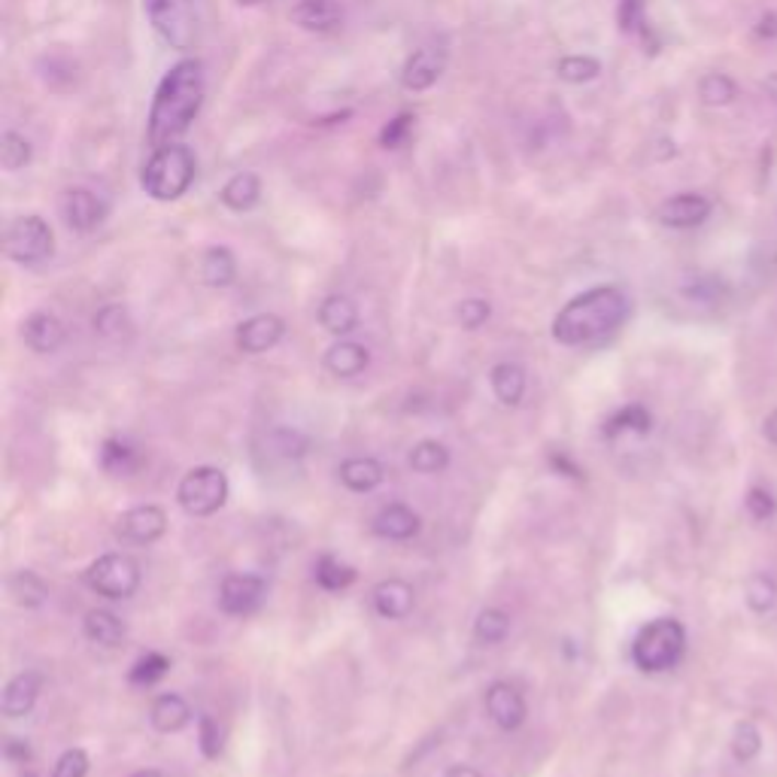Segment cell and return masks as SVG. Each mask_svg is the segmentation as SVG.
<instances>
[{"mask_svg":"<svg viewBox=\"0 0 777 777\" xmlns=\"http://www.w3.org/2000/svg\"><path fill=\"white\" fill-rule=\"evenodd\" d=\"M204 92H207L204 65L198 58L176 61L159 82L152 106H149V144L156 149L176 144L192 128V122L198 119Z\"/></svg>","mask_w":777,"mask_h":777,"instance_id":"obj_1","label":"cell"},{"mask_svg":"<svg viewBox=\"0 0 777 777\" xmlns=\"http://www.w3.org/2000/svg\"><path fill=\"white\" fill-rule=\"evenodd\" d=\"M629 317V298L617 286H595L556 313L553 338L562 346H590L610 338Z\"/></svg>","mask_w":777,"mask_h":777,"instance_id":"obj_2","label":"cell"},{"mask_svg":"<svg viewBox=\"0 0 777 777\" xmlns=\"http://www.w3.org/2000/svg\"><path fill=\"white\" fill-rule=\"evenodd\" d=\"M198 161L185 144L159 146L140 173V188L152 201H176L195 183Z\"/></svg>","mask_w":777,"mask_h":777,"instance_id":"obj_3","label":"cell"},{"mask_svg":"<svg viewBox=\"0 0 777 777\" xmlns=\"http://www.w3.org/2000/svg\"><path fill=\"white\" fill-rule=\"evenodd\" d=\"M686 650V629L672 617L647 622L632 641V662L647 674H659L674 669Z\"/></svg>","mask_w":777,"mask_h":777,"instance_id":"obj_4","label":"cell"},{"mask_svg":"<svg viewBox=\"0 0 777 777\" xmlns=\"http://www.w3.org/2000/svg\"><path fill=\"white\" fill-rule=\"evenodd\" d=\"M146 19L171 49H192L198 41V15L195 0H144Z\"/></svg>","mask_w":777,"mask_h":777,"instance_id":"obj_5","label":"cell"},{"mask_svg":"<svg viewBox=\"0 0 777 777\" xmlns=\"http://www.w3.org/2000/svg\"><path fill=\"white\" fill-rule=\"evenodd\" d=\"M3 250L15 264H41L55 252V235L49 222L31 213V216H19L10 222L7 235H3Z\"/></svg>","mask_w":777,"mask_h":777,"instance_id":"obj_6","label":"cell"},{"mask_svg":"<svg viewBox=\"0 0 777 777\" xmlns=\"http://www.w3.org/2000/svg\"><path fill=\"white\" fill-rule=\"evenodd\" d=\"M176 501L188 516H210L228 501V477L219 468L201 465L180 480Z\"/></svg>","mask_w":777,"mask_h":777,"instance_id":"obj_7","label":"cell"},{"mask_svg":"<svg viewBox=\"0 0 777 777\" xmlns=\"http://www.w3.org/2000/svg\"><path fill=\"white\" fill-rule=\"evenodd\" d=\"M85 583L92 586L94 593L113 598V602L132 598L137 593V586H140V565L134 562L132 556L106 553L89 565Z\"/></svg>","mask_w":777,"mask_h":777,"instance_id":"obj_8","label":"cell"},{"mask_svg":"<svg viewBox=\"0 0 777 777\" xmlns=\"http://www.w3.org/2000/svg\"><path fill=\"white\" fill-rule=\"evenodd\" d=\"M58 210L70 231L77 235H92L98 225L110 216V204L104 195H98L89 185H70L58 198Z\"/></svg>","mask_w":777,"mask_h":777,"instance_id":"obj_9","label":"cell"},{"mask_svg":"<svg viewBox=\"0 0 777 777\" xmlns=\"http://www.w3.org/2000/svg\"><path fill=\"white\" fill-rule=\"evenodd\" d=\"M447 61H449L447 41L422 43L420 49H413V55L404 61L401 85H404L408 92H429V89L444 77Z\"/></svg>","mask_w":777,"mask_h":777,"instance_id":"obj_10","label":"cell"},{"mask_svg":"<svg viewBox=\"0 0 777 777\" xmlns=\"http://www.w3.org/2000/svg\"><path fill=\"white\" fill-rule=\"evenodd\" d=\"M168 528V516L156 504H140L132 507L119 516L116 523V538L122 544H132V547H146V544H156Z\"/></svg>","mask_w":777,"mask_h":777,"instance_id":"obj_11","label":"cell"},{"mask_svg":"<svg viewBox=\"0 0 777 777\" xmlns=\"http://www.w3.org/2000/svg\"><path fill=\"white\" fill-rule=\"evenodd\" d=\"M267 583L255 574H228L219 586V607L231 617H247L264 602Z\"/></svg>","mask_w":777,"mask_h":777,"instance_id":"obj_12","label":"cell"},{"mask_svg":"<svg viewBox=\"0 0 777 777\" xmlns=\"http://www.w3.org/2000/svg\"><path fill=\"white\" fill-rule=\"evenodd\" d=\"M713 204L705 195H696V192H681V195H672L669 201H662L656 210V219L665 228H677V231H686V228H696L701 225L708 216H711Z\"/></svg>","mask_w":777,"mask_h":777,"instance_id":"obj_13","label":"cell"},{"mask_svg":"<svg viewBox=\"0 0 777 777\" xmlns=\"http://www.w3.org/2000/svg\"><path fill=\"white\" fill-rule=\"evenodd\" d=\"M286 334V322L274 313H259L238 325V350L247 356H262L274 350Z\"/></svg>","mask_w":777,"mask_h":777,"instance_id":"obj_14","label":"cell"},{"mask_svg":"<svg viewBox=\"0 0 777 777\" xmlns=\"http://www.w3.org/2000/svg\"><path fill=\"white\" fill-rule=\"evenodd\" d=\"M487 711L492 717V723L504 729V732H514L519 725L526 723V698L516 686L495 681L487 689Z\"/></svg>","mask_w":777,"mask_h":777,"instance_id":"obj_15","label":"cell"},{"mask_svg":"<svg viewBox=\"0 0 777 777\" xmlns=\"http://www.w3.org/2000/svg\"><path fill=\"white\" fill-rule=\"evenodd\" d=\"M343 10L338 0H298L292 7V22L310 34H329L341 25Z\"/></svg>","mask_w":777,"mask_h":777,"instance_id":"obj_16","label":"cell"},{"mask_svg":"<svg viewBox=\"0 0 777 777\" xmlns=\"http://www.w3.org/2000/svg\"><path fill=\"white\" fill-rule=\"evenodd\" d=\"M41 689H43V677L37 672L15 674L13 681L7 684V689H3V701H0V708H3L7 717H25V713L37 705Z\"/></svg>","mask_w":777,"mask_h":777,"instance_id":"obj_17","label":"cell"},{"mask_svg":"<svg viewBox=\"0 0 777 777\" xmlns=\"http://www.w3.org/2000/svg\"><path fill=\"white\" fill-rule=\"evenodd\" d=\"M22 338L34 353H55L65 343V325L53 313H31L22 325Z\"/></svg>","mask_w":777,"mask_h":777,"instance_id":"obj_18","label":"cell"},{"mask_svg":"<svg viewBox=\"0 0 777 777\" xmlns=\"http://www.w3.org/2000/svg\"><path fill=\"white\" fill-rule=\"evenodd\" d=\"M374 607L382 619H404L413 610V586L404 580H382L374 590Z\"/></svg>","mask_w":777,"mask_h":777,"instance_id":"obj_19","label":"cell"},{"mask_svg":"<svg viewBox=\"0 0 777 777\" xmlns=\"http://www.w3.org/2000/svg\"><path fill=\"white\" fill-rule=\"evenodd\" d=\"M374 532L386 540H410L420 532V516L408 504H389L374 519Z\"/></svg>","mask_w":777,"mask_h":777,"instance_id":"obj_20","label":"cell"},{"mask_svg":"<svg viewBox=\"0 0 777 777\" xmlns=\"http://www.w3.org/2000/svg\"><path fill=\"white\" fill-rule=\"evenodd\" d=\"M219 201H222L225 207H228L231 213L252 210V207L262 201V183H259V176L247 171L235 173V176L222 185Z\"/></svg>","mask_w":777,"mask_h":777,"instance_id":"obj_21","label":"cell"},{"mask_svg":"<svg viewBox=\"0 0 777 777\" xmlns=\"http://www.w3.org/2000/svg\"><path fill=\"white\" fill-rule=\"evenodd\" d=\"M149 720H152V725H156L159 732L171 735V732H180L183 725H188V720H192V708H188V701H185L183 696H176V693H164V696H159L156 701H152Z\"/></svg>","mask_w":777,"mask_h":777,"instance_id":"obj_22","label":"cell"},{"mask_svg":"<svg viewBox=\"0 0 777 777\" xmlns=\"http://www.w3.org/2000/svg\"><path fill=\"white\" fill-rule=\"evenodd\" d=\"M319 322H322V329L329 331V334L343 338V334L356 331L358 325L356 304L350 301L346 295H329L325 301L319 304Z\"/></svg>","mask_w":777,"mask_h":777,"instance_id":"obj_23","label":"cell"},{"mask_svg":"<svg viewBox=\"0 0 777 777\" xmlns=\"http://www.w3.org/2000/svg\"><path fill=\"white\" fill-rule=\"evenodd\" d=\"M370 353L362 346V343L353 341H341L331 346L325 353V368L334 374V377H358L362 370L368 368Z\"/></svg>","mask_w":777,"mask_h":777,"instance_id":"obj_24","label":"cell"},{"mask_svg":"<svg viewBox=\"0 0 777 777\" xmlns=\"http://www.w3.org/2000/svg\"><path fill=\"white\" fill-rule=\"evenodd\" d=\"M201 277L210 289H225L231 286L238 277V262H235V252L228 247H210L201 259Z\"/></svg>","mask_w":777,"mask_h":777,"instance_id":"obj_25","label":"cell"},{"mask_svg":"<svg viewBox=\"0 0 777 777\" xmlns=\"http://www.w3.org/2000/svg\"><path fill=\"white\" fill-rule=\"evenodd\" d=\"M489 382H492V392H495L501 404L514 408L526 396V370L519 368L516 362H499L489 374Z\"/></svg>","mask_w":777,"mask_h":777,"instance_id":"obj_26","label":"cell"},{"mask_svg":"<svg viewBox=\"0 0 777 777\" xmlns=\"http://www.w3.org/2000/svg\"><path fill=\"white\" fill-rule=\"evenodd\" d=\"M82 629H85L89 641L101 647H119L125 641V635H128L125 622L116 614H110V610H89Z\"/></svg>","mask_w":777,"mask_h":777,"instance_id":"obj_27","label":"cell"},{"mask_svg":"<svg viewBox=\"0 0 777 777\" xmlns=\"http://www.w3.org/2000/svg\"><path fill=\"white\" fill-rule=\"evenodd\" d=\"M338 475H341L343 487L346 489H353V492H370V489L380 487L386 471H382V465L377 459H346Z\"/></svg>","mask_w":777,"mask_h":777,"instance_id":"obj_28","label":"cell"},{"mask_svg":"<svg viewBox=\"0 0 777 777\" xmlns=\"http://www.w3.org/2000/svg\"><path fill=\"white\" fill-rule=\"evenodd\" d=\"M101 465H104V471H110V475L132 477L134 471L140 468V453H137L128 441L110 437V441H104V447H101Z\"/></svg>","mask_w":777,"mask_h":777,"instance_id":"obj_29","label":"cell"},{"mask_svg":"<svg viewBox=\"0 0 777 777\" xmlns=\"http://www.w3.org/2000/svg\"><path fill=\"white\" fill-rule=\"evenodd\" d=\"M650 429H653V416H650L641 404H629V408L617 410V413L605 422V437L647 435Z\"/></svg>","mask_w":777,"mask_h":777,"instance_id":"obj_30","label":"cell"},{"mask_svg":"<svg viewBox=\"0 0 777 777\" xmlns=\"http://www.w3.org/2000/svg\"><path fill=\"white\" fill-rule=\"evenodd\" d=\"M317 583L329 593H341V590L356 583V568L334 559V556H322L317 562Z\"/></svg>","mask_w":777,"mask_h":777,"instance_id":"obj_31","label":"cell"},{"mask_svg":"<svg viewBox=\"0 0 777 777\" xmlns=\"http://www.w3.org/2000/svg\"><path fill=\"white\" fill-rule=\"evenodd\" d=\"M449 465V449L437 441H420L410 449V468L420 475H441Z\"/></svg>","mask_w":777,"mask_h":777,"instance_id":"obj_32","label":"cell"},{"mask_svg":"<svg viewBox=\"0 0 777 777\" xmlns=\"http://www.w3.org/2000/svg\"><path fill=\"white\" fill-rule=\"evenodd\" d=\"M31 156H34V149H31V140H27L25 134H0V164H3V171H22V168L31 164Z\"/></svg>","mask_w":777,"mask_h":777,"instance_id":"obj_33","label":"cell"},{"mask_svg":"<svg viewBox=\"0 0 777 777\" xmlns=\"http://www.w3.org/2000/svg\"><path fill=\"white\" fill-rule=\"evenodd\" d=\"M698 98L705 106H725L738 98V85L725 73H708L705 80L698 82Z\"/></svg>","mask_w":777,"mask_h":777,"instance_id":"obj_34","label":"cell"},{"mask_svg":"<svg viewBox=\"0 0 777 777\" xmlns=\"http://www.w3.org/2000/svg\"><path fill=\"white\" fill-rule=\"evenodd\" d=\"M511 632V617L499 607H487L475 622V635L480 644H499Z\"/></svg>","mask_w":777,"mask_h":777,"instance_id":"obj_35","label":"cell"},{"mask_svg":"<svg viewBox=\"0 0 777 777\" xmlns=\"http://www.w3.org/2000/svg\"><path fill=\"white\" fill-rule=\"evenodd\" d=\"M10 593L15 595V602L25 607H41L46 602V583H43L34 571H19L10 578Z\"/></svg>","mask_w":777,"mask_h":777,"instance_id":"obj_36","label":"cell"},{"mask_svg":"<svg viewBox=\"0 0 777 777\" xmlns=\"http://www.w3.org/2000/svg\"><path fill=\"white\" fill-rule=\"evenodd\" d=\"M559 80L571 82V85H583V82H593L602 73V65L595 61L593 55H568L559 61Z\"/></svg>","mask_w":777,"mask_h":777,"instance_id":"obj_37","label":"cell"},{"mask_svg":"<svg viewBox=\"0 0 777 777\" xmlns=\"http://www.w3.org/2000/svg\"><path fill=\"white\" fill-rule=\"evenodd\" d=\"M94 331L104 334V338H122L132 331V319H128V310L122 304H106L104 310L94 313Z\"/></svg>","mask_w":777,"mask_h":777,"instance_id":"obj_38","label":"cell"},{"mask_svg":"<svg viewBox=\"0 0 777 777\" xmlns=\"http://www.w3.org/2000/svg\"><path fill=\"white\" fill-rule=\"evenodd\" d=\"M759 751H763V735H759L756 723H751V720L738 723L735 732H732V753H735L738 763H751L759 756Z\"/></svg>","mask_w":777,"mask_h":777,"instance_id":"obj_39","label":"cell"},{"mask_svg":"<svg viewBox=\"0 0 777 777\" xmlns=\"http://www.w3.org/2000/svg\"><path fill=\"white\" fill-rule=\"evenodd\" d=\"M168 669H171V659L164 656V653H146V656L134 662L132 684L152 686L156 681H161V677L168 674Z\"/></svg>","mask_w":777,"mask_h":777,"instance_id":"obj_40","label":"cell"},{"mask_svg":"<svg viewBox=\"0 0 777 777\" xmlns=\"http://www.w3.org/2000/svg\"><path fill=\"white\" fill-rule=\"evenodd\" d=\"M777 602V586L775 580L768 578V574H753L751 580H747V605L756 610V614H765V610H772Z\"/></svg>","mask_w":777,"mask_h":777,"instance_id":"obj_41","label":"cell"},{"mask_svg":"<svg viewBox=\"0 0 777 777\" xmlns=\"http://www.w3.org/2000/svg\"><path fill=\"white\" fill-rule=\"evenodd\" d=\"M617 22L626 34H647V15H644V0H619Z\"/></svg>","mask_w":777,"mask_h":777,"instance_id":"obj_42","label":"cell"},{"mask_svg":"<svg viewBox=\"0 0 777 777\" xmlns=\"http://www.w3.org/2000/svg\"><path fill=\"white\" fill-rule=\"evenodd\" d=\"M489 313H492V307H489V301H483V298H468V301H461L459 310H456L461 329H468V331L487 325Z\"/></svg>","mask_w":777,"mask_h":777,"instance_id":"obj_43","label":"cell"},{"mask_svg":"<svg viewBox=\"0 0 777 777\" xmlns=\"http://www.w3.org/2000/svg\"><path fill=\"white\" fill-rule=\"evenodd\" d=\"M747 514H751L753 519H759V523H765V519H772V516L777 514V501L772 499L768 489L753 487L751 492H747Z\"/></svg>","mask_w":777,"mask_h":777,"instance_id":"obj_44","label":"cell"},{"mask_svg":"<svg viewBox=\"0 0 777 777\" xmlns=\"http://www.w3.org/2000/svg\"><path fill=\"white\" fill-rule=\"evenodd\" d=\"M85 772H89V756L80 747H73V751L61 753V759L55 763L53 777H85Z\"/></svg>","mask_w":777,"mask_h":777,"instance_id":"obj_45","label":"cell"},{"mask_svg":"<svg viewBox=\"0 0 777 777\" xmlns=\"http://www.w3.org/2000/svg\"><path fill=\"white\" fill-rule=\"evenodd\" d=\"M413 116L410 113H401V116H396V119L389 122L386 128L380 132V144L386 146V149H398V146L408 140L410 128H413Z\"/></svg>","mask_w":777,"mask_h":777,"instance_id":"obj_46","label":"cell"},{"mask_svg":"<svg viewBox=\"0 0 777 777\" xmlns=\"http://www.w3.org/2000/svg\"><path fill=\"white\" fill-rule=\"evenodd\" d=\"M201 751L207 759H216L222 751V738H219V725L213 723V717H201Z\"/></svg>","mask_w":777,"mask_h":777,"instance_id":"obj_47","label":"cell"},{"mask_svg":"<svg viewBox=\"0 0 777 777\" xmlns=\"http://www.w3.org/2000/svg\"><path fill=\"white\" fill-rule=\"evenodd\" d=\"M7 756H10V759H19V763L25 765L27 759H31V751H27L25 741H19V738H10V741H7Z\"/></svg>","mask_w":777,"mask_h":777,"instance_id":"obj_48","label":"cell"},{"mask_svg":"<svg viewBox=\"0 0 777 777\" xmlns=\"http://www.w3.org/2000/svg\"><path fill=\"white\" fill-rule=\"evenodd\" d=\"M756 34H759L763 41H775V37H777V15L775 13H765L763 19H759V27H756Z\"/></svg>","mask_w":777,"mask_h":777,"instance_id":"obj_49","label":"cell"},{"mask_svg":"<svg viewBox=\"0 0 777 777\" xmlns=\"http://www.w3.org/2000/svg\"><path fill=\"white\" fill-rule=\"evenodd\" d=\"M444 777H483V775H480L477 768H471V765H453Z\"/></svg>","mask_w":777,"mask_h":777,"instance_id":"obj_50","label":"cell"},{"mask_svg":"<svg viewBox=\"0 0 777 777\" xmlns=\"http://www.w3.org/2000/svg\"><path fill=\"white\" fill-rule=\"evenodd\" d=\"M765 437H768V441H772V444L777 447V410H772V413H768V420H765Z\"/></svg>","mask_w":777,"mask_h":777,"instance_id":"obj_51","label":"cell"},{"mask_svg":"<svg viewBox=\"0 0 777 777\" xmlns=\"http://www.w3.org/2000/svg\"><path fill=\"white\" fill-rule=\"evenodd\" d=\"M132 777H164V775H161V772H152V768H146V772H137V775Z\"/></svg>","mask_w":777,"mask_h":777,"instance_id":"obj_52","label":"cell"},{"mask_svg":"<svg viewBox=\"0 0 777 777\" xmlns=\"http://www.w3.org/2000/svg\"><path fill=\"white\" fill-rule=\"evenodd\" d=\"M240 7H255V3H264V0H238Z\"/></svg>","mask_w":777,"mask_h":777,"instance_id":"obj_53","label":"cell"},{"mask_svg":"<svg viewBox=\"0 0 777 777\" xmlns=\"http://www.w3.org/2000/svg\"><path fill=\"white\" fill-rule=\"evenodd\" d=\"M27 777H34V775H27Z\"/></svg>","mask_w":777,"mask_h":777,"instance_id":"obj_54","label":"cell"}]
</instances>
